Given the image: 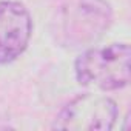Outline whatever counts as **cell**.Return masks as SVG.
I'll list each match as a JSON object with an SVG mask.
<instances>
[{
  "mask_svg": "<svg viewBox=\"0 0 131 131\" xmlns=\"http://www.w3.org/2000/svg\"><path fill=\"white\" fill-rule=\"evenodd\" d=\"M117 120L116 102L102 94L83 93L70 99L59 111L54 128L65 131H110Z\"/></svg>",
  "mask_w": 131,
  "mask_h": 131,
  "instance_id": "3",
  "label": "cell"
},
{
  "mask_svg": "<svg viewBox=\"0 0 131 131\" xmlns=\"http://www.w3.org/2000/svg\"><path fill=\"white\" fill-rule=\"evenodd\" d=\"M74 74L79 85L99 91L122 90L129 83L131 49L128 43L91 46L74 62Z\"/></svg>",
  "mask_w": 131,
  "mask_h": 131,
  "instance_id": "2",
  "label": "cell"
},
{
  "mask_svg": "<svg viewBox=\"0 0 131 131\" xmlns=\"http://www.w3.org/2000/svg\"><path fill=\"white\" fill-rule=\"evenodd\" d=\"M113 22L106 0H70L54 20L56 40L71 49H88L103 37Z\"/></svg>",
  "mask_w": 131,
  "mask_h": 131,
  "instance_id": "1",
  "label": "cell"
},
{
  "mask_svg": "<svg viewBox=\"0 0 131 131\" xmlns=\"http://www.w3.org/2000/svg\"><path fill=\"white\" fill-rule=\"evenodd\" d=\"M32 34V19L29 11L19 2H0V65L19 59Z\"/></svg>",
  "mask_w": 131,
  "mask_h": 131,
  "instance_id": "4",
  "label": "cell"
}]
</instances>
